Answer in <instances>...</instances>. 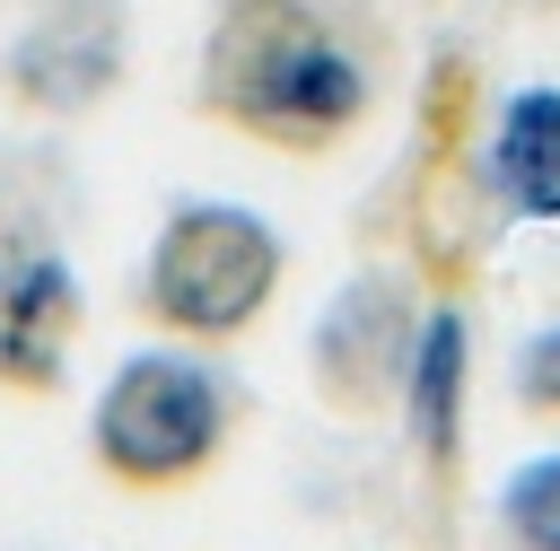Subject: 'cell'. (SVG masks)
<instances>
[{
  "label": "cell",
  "mask_w": 560,
  "mask_h": 551,
  "mask_svg": "<svg viewBox=\"0 0 560 551\" xmlns=\"http://www.w3.org/2000/svg\"><path fill=\"white\" fill-rule=\"evenodd\" d=\"M385 79L394 26L376 0H210L192 114L271 157H332L368 131Z\"/></svg>",
  "instance_id": "1"
},
{
  "label": "cell",
  "mask_w": 560,
  "mask_h": 551,
  "mask_svg": "<svg viewBox=\"0 0 560 551\" xmlns=\"http://www.w3.org/2000/svg\"><path fill=\"white\" fill-rule=\"evenodd\" d=\"M289 245L271 236V219H254L245 201H175L140 254L131 306L166 332V341H236L262 324V306L280 297Z\"/></svg>",
  "instance_id": "2"
},
{
  "label": "cell",
  "mask_w": 560,
  "mask_h": 551,
  "mask_svg": "<svg viewBox=\"0 0 560 551\" xmlns=\"http://www.w3.org/2000/svg\"><path fill=\"white\" fill-rule=\"evenodd\" d=\"M228 385L184 350H131L88 402V464L131 499H175L228 455Z\"/></svg>",
  "instance_id": "3"
},
{
  "label": "cell",
  "mask_w": 560,
  "mask_h": 551,
  "mask_svg": "<svg viewBox=\"0 0 560 551\" xmlns=\"http://www.w3.org/2000/svg\"><path fill=\"white\" fill-rule=\"evenodd\" d=\"M411 341H420V297H411V280L359 271V280L315 315V341H306L315 394H324L341 420H368V411L402 402Z\"/></svg>",
  "instance_id": "4"
},
{
  "label": "cell",
  "mask_w": 560,
  "mask_h": 551,
  "mask_svg": "<svg viewBox=\"0 0 560 551\" xmlns=\"http://www.w3.org/2000/svg\"><path fill=\"white\" fill-rule=\"evenodd\" d=\"M79 324H88L79 262L44 236H9L0 245V394H26V402L61 394Z\"/></svg>",
  "instance_id": "5"
},
{
  "label": "cell",
  "mask_w": 560,
  "mask_h": 551,
  "mask_svg": "<svg viewBox=\"0 0 560 551\" xmlns=\"http://www.w3.org/2000/svg\"><path fill=\"white\" fill-rule=\"evenodd\" d=\"M122 79V9L114 0H52L0 61V87L26 114H88Z\"/></svg>",
  "instance_id": "6"
},
{
  "label": "cell",
  "mask_w": 560,
  "mask_h": 551,
  "mask_svg": "<svg viewBox=\"0 0 560 551\" xmlns=\"http://www.w3.org/2000/svg\"><path fill=\"white\" fill-rule=\"evenodd\" d=\"M464 376H472V324L455 297H438L420 306V341L402 367V429L438 490H455V464H464Z\"/></svg>",
  "instance_id": "7"
},
{
  "label": "cell",
  "mask_w": 560,
  "mask_h": 551,
  "mask_svg": "<svg viewBox=\"0 0 560 551\" xmlns=\"http://www.w3.org/2000/svg\"><path fill=\"white\" fill-rule=\"evenodd\" d=\"M481 192L516 219H560V87H516L481 149Z\"/></svg>",
  "instance_id": "8"
},
{
  "label": "cell",
  "mask_w": 560,
  "mask_h": 551,
  "mask_svg": "<svg viewBox=\"0 0 560 551\" xmlns=\"http://www.w3.org/2000/svg\"><path fill=\"white\" fill-rule=\"evenodd\" d=\"M499 534L516 551H560V455H534L499 490Z\"/></svg>",
  "instance_id": "9"
},
{
  "label": "cell",
  "mask_w": 560,
  "mask_h": 551,
  "mask_svg": "<svg viewBox=\"0 0 560 551\" xmlns=\"http://www.w3.org/2000/svg\"><path fill=\"white\" fill-rule=\"evenodd\" d=\"M516 402L534 420H560V324H542L525 350H516Z\"/></svg>",
  "instance_id": "10"
},
{
  "label": "cell",
  "mask_w": 560,
  "mask_h": 551,
  "mask_svg": "<svg viewBox=\"0 0 560 551\" xmlns=\"http://www.w3.org/2000/svg\"><path fill=\"white\" fill-rule=\"evenodd\" d=\"M542 9H560V0H542Z\"/></svg>",
  "instance_id": "11"
}]
</instances>
